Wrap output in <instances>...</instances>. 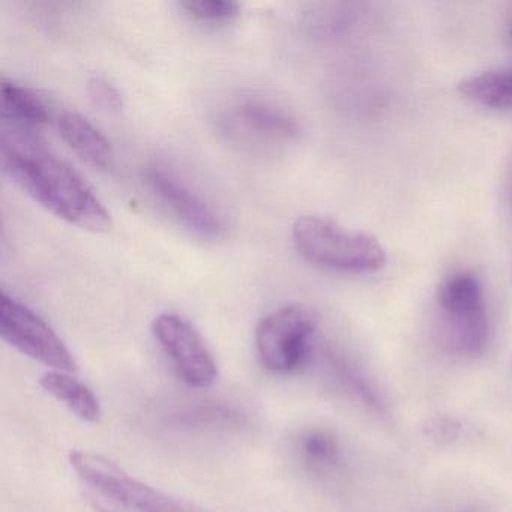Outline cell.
Masks as SVG:
<instances>
[{
    "mask_svg": "<svg viewBox=\"0 0 512 512\" xmlns=\"http://www.w3.org/2000/svg\"><path fill=\"white\" fill-rule=\"evenodd\" d=\"M2 164L31 199L61 220L94 233L112 229V217L94 190L31 130L4 122Z\"/></svg>",
    "mask_w": 512,
    "mask_h": 512,
    "instance_id": "6da1fadb",
    "label": "cell"
},
{
    "mask_svg": "<svg viewBox=\"0 0 512 512\" xmlns=\"http://www.w3.org/2000/svg\"><path fill=\"white\" fill-rule=\"evenodd\" d=\"M70 463L97 512H211L139 481L104 455L73 451Z\"/></svg>",
    "mask_w": 512,
    "mask_h": 512,
    "instance_id": "7a4b0ae2",
    "label": "cell"
},
{
    "mask_svg": "<svg viewBox=\"0 0 512 512\" xmlns=\"http://www.w3.org/2000/svg\"><path fill=\"white\" fill-rule=\"evenodd\" d=\"M293 244L298 253L314 265L332 271H379L386 263V251L367 233L346 229L323 215H302L293 224Z\"/></svg>",
    "mask_w": 512,
    "mask_h": 512,
    "instance_id": "3957f363",
    "label": "cell"
},
{
    "mask_svg": "<svg viewBox=\"0 0 512 512\" xmlns=\"http://www.w3.org/2000/svg\"><path fill=\"white\" fill-rule=\"evenodd\" d=\"M443 337L452 352L476 356L488 340V316L481 281L470 272L449 275L437 290Z\"/></svg>",
    "mask_w": 512,
    "mask_h": 512,
    "instance_id": "277c9868",
    "label": "cell"
},
{
    "mask_svg": "<svg viewBox=\"0 0 512 512\" xmlns=\"http://www.w3.org/2000/svg\"><path fill=\"white\" fill-rule=\"evenodd\" d=\"M320 317L304 304L286 305L260 320L256 347L260 361L278 374L298 370L310 355Z\"/></svg>",
    "mask_w": 512,
    "mask_h": 512,
    "instance_id": "5b68a950",
    "label": "cell"
},
{
    "mask_svg": "<svg viewBox=\"0 0 512 512\" xmlns=\"http://www.w3.org/2000/svg\"><path fill=\"white\" fill-rule=\"evenodd\" d=\"M220 130L232 142L271 151L283 148L301 133L298 119L280 104L263 98H244L224 110Z\"/></svg>",
    "mask_w": 512,
    "mask_h": 512,
    "instance_id": "8992f818",
    "label": "cell"
},
{
    "mask_svg": "<svg viewBox=\"0 0 512 512\" xmlns=\"http://www.w3.org/2000/svg\"><path fill=\"white\" fill-rule=\"evenodd\" d=\"M0 335L14 349L55 371L71 373L77 362L55 329L22 302L2 295Z\"/></svg>",
    "mask_w": 512,
    "mask_h": 512,
    "instance_id": "52a82bcc",
    "label": "cell"
},
{
    "mask_svg": "<svg viewBox=\"0 0 512 512\" xmlns=\"http://www.w3.org/2000/svg\"><path fill=\"white\" fill-rule=\"evenodd\" d=\"M145 184L173 218L199 238L215 241L226 232L223 218L214 206L188 182L179 178L178 173L163 166L148 167L145 170Z\"/></svg>",
    "mask_w": 512,
    "mask_h": 512,
    "instance_id": "ba28073f",
    "label": "cell"
},
{
    "mask_svg": "<svg viewBox=\"0 0 512 512\" xmlns=\"http://www.w3.org/2000/svg\"><path fill=\"white\" fill-rule=\"evenodd\" d=\"M152 332L172 361L179 379L193 388L214 385L218 377L217 362L190 322L178 314H160L152 323Z\"/></svg>",
    "mask_w": 512,
    "mask_h": 512,
    "instance_id": "9c48e42d",
    "label": "cell"
},
{
    "mask_svg": "<svg viewBox=\"0 0 512 512\" xmlns=\"http://www.w3.org/2000/svg\"><path fill=\"white\" fill-rule=\"evenodd\" d=\"M59 136L68 148L95 169H109L113 146L100 128L79 113L65 112L58 119Z\"/></svg>",
    "mask_w": 512,
    "mask_h": 512,
    "instance_id": "30bf717a",
    "label": "cell"
},
{
    "mask_svg": "<svg viewBox=\"0 0 512 512\" xmlns=\"http://www.w3.org/2000/svg\"><path fill=\"white\" fill-rule=\"evenodd\" d=\"M4 122L32 130L49 122L50 107L37 92L16 82L4 80L0 85Z\"/></svg>",
    "mask_w": 512,
    "mask_h": 512,
    "instance_id": "8fae6325",
    "label": "cell"
},
{
    "mask_svg": "<svg viewBox=\"0 0 512 512\" xmlns=\"http://www.w3.org/2000/svg\"><path fill=\"white\" fill-rule=\"evenodd\" d=\"M40 385L47 394L61 401L83 421L97 422L100 419L101 406L97 395L70 374L64 371H49L41 376Z\"/></svg>",
    "mask_w": 512,
    "mask_h": 512,
    "instance_id": "7c38bea8",
    "label": "cell"
},
{
    "mask_svg": "<svg viewBox=\"0 0 512 512\" xmlns=\"http://www.w3.org/2000/svg\"><path fill=\"white\" fill-rule=\"evenodd\" d=\"M458 91L473 103L491 109L512 107V70H491L463 80Z\"/></svg>",
    "mask_w": 512,
    "mask_h": 512,
    "instance_id": "4fadbf2b",
    "label": "cell"
},
{
    "mask_svg": "<svg viewBox=\"0 0 512 512\" xmlns=\"http://www.w3.org/2000/svg\"><path fill=\"white\" fill-rule=\"evenodd\" d=\"M182 8L199 22L211 25L230 23L239 14V5L236 2L224 0H188L182 2Z\"/></svg>",
    "mask_w": 512,
    "mask_h": 512,
    "instance_id": "5bb4252c",
    "label": "cell"
},
{
    "mask_svg": "<svg viewBox=\"0 0 512 512\" xmlns=\"http://www.w3.org/2000/svg\"><path fill=\"white\" fill-rule=\"evenodd\" d=\"M302 454L317 466H331L338 460V445L325 431H308L301 440Z\"/></svg>",
    "mask_w": 512,
    "mask_h": 512,
    "instance_id": "9a60e30c",
    "label": "cell"
},
{
    "mask_svg": "<svg viewBox=\"0 0 512 512\" xmlns=\"http://www.w3.org/2000/svg\"><path fill=\"white\" fill-rule=\"evenodd\" d=\"M88 94L92 104L107 113H119L124 109V97L118 86L104 76H94L88 82Z\"/></svg>",
    "mask_w": 512,
    "mask_h": 512,
    "instance_id": "2e32d148",
    "label": "cell"
},
{
    "mask_svg": "<svg viewBox=\"0 0 512 512\" xmlns=\"http://www.w3.org/2000/svg\"><path fill=\"white\" fill-rule=\"evenodd\" d=\"M511 34H512V28H511Z\"/></svg>",
    "mask_w": 512,
    "mask_h": 512,
    "instance_id": "e0dca14e",
    "label": "cell"
}]
</instances>
